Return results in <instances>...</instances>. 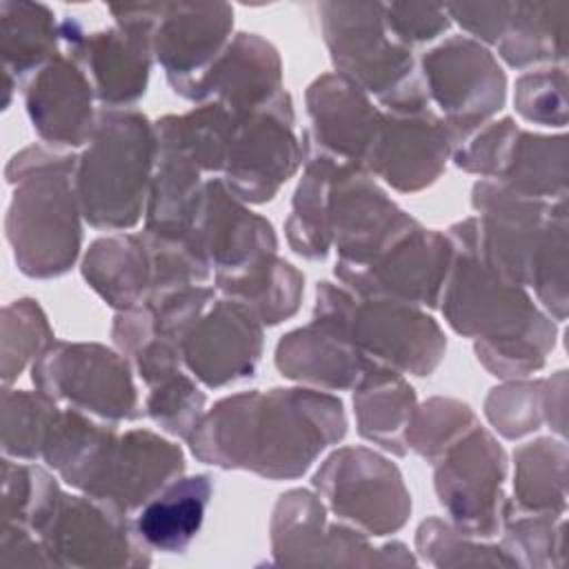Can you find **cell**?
Here are the masks:
<instances>
[{
  "instance_id": "obj_1",
  "label": "cell",
  "mask_w": 569,
  "mask_h": 569,
  "mask_svg": "<svg viewBox=\"0 0 569 569\" xmlns=\"http://www.w3.org/2000/svg\"><path fill=\"white\" fill-rule=\"evenodd\" d=\"M345 433L347 416L336 396L311 387H276L218 400L187 442L204 465L293 480Z\"/></svg>"
},
{
  "instance_id": "obj_2",
  "label": "cell",
  "mask_w": 569,
  "mask_h": 569,
  "mask_svg": "<svg viewBox=\"0 0 569 569\" xmlns=\"http://www.w3.org/2000/svg\"><path fill=\"white\" fill-rule=\"evenodd\" d=\"M447 236L453 256L438 302L447 325L476 340V358L491 376L525 378L542 369L556 347L553 318L533 302L527 287L507 280L478 256L460 222Z\"/></svg>"
},
{
  "instance_id": "obj_3",
  "label": "cell",
  "mask_w": 569,
  "mask_h": 569,
  "mask_svg": "<svg viewBox=\"0 0 569 569\" xmlns=\"http://www.w3.org/2000/svg\"><path fill=\"white\" fill-rule=\"evenodd\" d=\"M76 160L71 153L31 144L4 169L13 187L7 240L18 269L29 278H58L80 256L82 213L73 189Z\"/></svg>"
},
{
  "instance_id": "obj_4",
  "label": "cell",
  "mask_w": 569,
  "mask_h": 569,
  "mask_svg": "<svg viewBox=\"0 0 569 569\" xmlns=\"http://www.w3.org/2000/svg\"><path fill=\"white\" fill-rule=\"evenodd\" d=\"M156 153V129L144 113L100 107L73 171L82 218L104 231L136 227L147 209Z\"/></svg>"
},
{
  "instance_id": "obj_5",
  "label": "cell",
  "mask_w": 569,
  "mask_h": 569,
  "mask_svg": "<svg viewBox=\"0 0 569 569\" xmlns=\"http://www.w3.org/2000/svg\"><path fill=\"white\" fill-rule=\"evenodd\" d=\"M316 11L336 73L373 93L385 111L431 107L413 49L389 33L382 2H320Z\"/></svg>"
},
{
  "instance_id": "obj_6",
  "label": "cell",
  "mask_w": 569,
  "mask_h": 569,
  "mask_svg": "<svg viewBox=\"0 0 569 569\" xmlns=\"http://www.w3.org/2000/svg\"><path fill=\"white\" fill-rule=\"evenodd\" d=\"M311 320L398 373L431 376L447 351L440 325L420 307L389 298H362L329 280L316 287Z\"/></svg>"
},
{
  "instance_id": "obj_7",
  "label": "cell",
  "mask_w": 569,
  "mask_h": 569,
  "mask_svg": "<svg viewBox=\"0 0 569 569\" xmlns=\"http://www.w3.org/2000/svg\"><path fill=\"white\" fill-rule=\"evenodd\" d=\"M113 27L87 31L78 18L60 20V40L91 82L102 109H131L149 82L156 2L109 7Z\"/></svg>"
},
{
  "instance_id": "obj_8",
  "label": "cell",
  "mask_w": 569,
  "mask_h": 569,
  "mask_svg": "<svg viewBox=\"0 0 569 569\" xmlns=\"http://www.w3.org/2000/svg\"><path fill=\"white\" fill-rule=\"evenodd\" d=\"M418 71L453 149L505 107L507 76L496 56L469 36H449L425 51Z\"/></svg>"
},
{
  "instance_id": "obj_9",
  "label": "cell",
  "mask_w": 569,
  "mask_h": 569,
  "mask_svg": "<svg viewBox=\"0 0 569 569\" xmlns=\"http://www.w3.org/2000/svg\"><path fill=\"white\" fill-rule=\"evenodd\" d=\"M131 362L98 342H53L33 365L31 380L58 405L107 422L136 420L144 411Z\"/></svg>"
},
{
  "instance_id": "obj_10",
  "label": "cell",
  "mask_w": 569,
  "mask_h": 569,
  "mask_svg": "<svg viewBox=\"0 0 569 569\" xmlns=\"http://www.w3.org/2000/svg\"><path fill=\"white\" fill-rule=\"evenodd\" d=\"M313 489L340 522L367 536L396 533L411 513L400 469L367 447L336 449L316 471Z\"/></svg>"
},
{
  "instance_id": "obj_11",
  "label": "cell",
  "mask_w": 569,
  "mask_h": 569,
  "mask_svg": "<svg viewBox=\"0 0 569 569\" xmlns=\"http://www.w3.org/2000/svg\"><path fill=\"white\" fill-rule=\"evenodd\" d=\"M433 487L449 522L471 536H498L505 520L507 453L478 422L433 462Z\"/></svg>"
},
{
  "instance_id": "obj_12",
  "label": "cell",
  "mask_w": 569,
  "mask_h": 569,
  "mask_svg": "<svg viewBox=\"0 0 569 569\" xmlns=\"http://www.w3.org/2000/svg\"><path fill=\"white\" fill-rule=\"evenodd\" d=\"M300 164H305V142L296 133L291 96L282 91L267 107L233 118L220 180L244 204H262L276 198Z\"/></svg>"
},
{
  "instance_id": "obj_13",
  "label": "cell",
  "mask_w": 569,
  "mask_h": 569,
  "mask_svg": "<svg viewBox=\"0 0 569 569\" xmlns=\"http://www.w3.org/2000/svg\"><path fill=\"white\" fill-rule=\"evenodd\" d=\"M56 567H144L149 547L129 513L87 493H60L36 533Z\"/></svg>"
},
{
  "instance_id": "obj_14",
  "label": "cell",
  "mask_w": 569,
  "mask_h": 569,
  "mask_svg": "<svg viewBox=\"0 0 569 569\" xmlns=\"http://www.w3.org/2000/svg\"><path fill=\"white\" fill-rule=\"evenodd\" d=\"M233 7L227 2H156L153 58L169 87L191 102H204V82L231 42Z\"/></svg>"
},
{
  "instance_id": "obj_15",
  "label": "cell",
  "mask_w": 569,
  "mask_h": 569,
  "mask_svg": "<svg viewBox=\"0 0 569 569\" xmlns=\"http://www.w3.org/2000/svg\"><path fill=\"white\" fill-rule=\"evenodd\" d=\"M420 222L402 211L362 169L340 164L329 191V233L336 267H365Z\"/></svg>"
},
{
  "instance_id": "obj_16",
  "label": "cell",
  "mask_w": 569,
  "mask_h": 569,
  "mask_svg": "<svg viewBox=\"0 0 569 569\" xmlns=\"http://www.w3.org/2000/svg\"><path fill=\"white\" fill-rule=\"evenodd\" d=\"M453 247L447 233L418 224L365 267H336V278L362 298H389L416 307H438Z\"/></svg>"
},
{
  "instance_id": "obj_17",
  "label": "cell",
  "mask_w": 569,
  "mask_h": 569,
  "mask_svg": "<svg viewBox=\"0 0 569 569\" xmlns=\"http://www.w3.org/2000/svg\"><path fill=\"white\" fill-rule=\"evenodd\" d=\"M451 151L447 127L431 107L382 111L362 171L385 180L396 191L416 193L442 176Z\"/></svg>"
},
{
  "instance_id": "obj_18",
  "label": "cell",
  "mask_w": 569,
  "mask_h": 569,
  "mask_svg": "<svg viewBox=\"0 0 569 569\" xmlns=\"http://www.w3.org/2000/svg\"><path fill=\"white\" fill-rule=\"evenodd\" d=\"M262 327L244 305L213 300L180 342L184 369L211 389L251 378L262 356Z\"/></svg>"
},
{
  "instance_id": "obj_19",
  "label": "cell",
  "mask_w": 569,
  "mask_h": 569,
  "mask_svg": "<svg viewBox=\"0 0 569 569\" xmlns=\"http://www.w3.org/2000/svg\"><path fill=\"white\" fill-rule=\"evenodd\" d=\"M305 102L309 116V129L302 131L305 149L362 169L382 118L369 96L349 78L331 71L309 84Z\"/></svg>"
},
{
  "instance_id": "obj_20",
  "label": "cell",
  "mask_w": 569,
  "mask_h": 569,
  "mask_svg": "<svg viewBox=\"0 0 569 569\" xmlns=\"http://www.w3.org/2000/svg\"><path fill=\"white\" fill-rule=\"evenodd\" d=\"M182 473L184 456L178 445L149 429H129L111 442L84 493L133 513Z\"/></svg>"
},
{
  "instance_id": "obj_21",
  "label": "cell",
  "mask_w": 569,
  "mask_h": 569,
  "mask_svg": "<svg viewBox=\"0 0 569 569\" xmlns=\"http://www.w3.org/2000/svg\"><path fill=\"white\" fill-rule=\"evenodd\" d=\"M89 78L67 53L53 56L24 82L27 116L51 147H84L93 136L98 111Z\"/></svg>"
},
{
  "instance_id": "obj_22",
  "label": "cell",
  "mask_w": 569,
  "mask_h": 569,
  "mask_svg": "<svg viewBox=\"0 0 569 569\" xmlns=\"http://www.w3.org/2000/svg\"><path fill=\"white\" fill-rule=\"evenodd\" d=\"M207 256L213 276H227L278 253L271 222L238 200L220 178L204 182L200 211L191 231Z\"/></svg>"
},
{
  "instance_id": "obj_23",
  "label": "cell",
  "mask_w": 569,
  "mask_h": 569,
  "mask_svg": "<svg viewBox=\"0 0 569 569\" xmlns=\"http://www.w3.org/2000/svg\"><path fill=\"white\" fill-rule=\"evenodd\" d=\"M276 369L284 378L320 391H356L371 380L398 373L369 360L353 345L313 320L280 338Z\"/></svg>"
},
{
  "instance_id": "obj_24",
  "label": "cell",
  "mask_w": 569,
  "mask_h": 569,
  "mask_svg": "<svg viewBox=\"0 0 569 569\" xmlns=\"http://www.w3.org/2000/svg\"><path fill=\"white\" fill-rule=\"evenodd\" d=\"M282 60L278 49L258 33L231 38L204 82V102L222 104L231 118L267 107L282 93Z\"/></svg>"
},
{
  "instance_id": "obj_25",
  "label": "cell",
  "mask_w": 569,
  "mask_h": 569,
  "mask_svg": "<svg viewBox=\"0 0 569 569\" xmlns=\"http://www.w3.org/2000/svg\"><path fill=\"white\" fill-rule=\"evenodd\" d=\"M156 140L158 153L144 209V231L162 238H189L202 202V171L173 140L158 131Z\"/></svg>"
},
{
  "instance_id": "obj_26",
  "label": "cell",
  "mask_w": 569,
  "mask_h": 569,
  "mask_svg": "<svg viewBox=\"0 0 569 569\" xmlns=\"http://www.w3.org/2000/svg\"><path fill=\"white\" fill-rule=\"evenodd\" d=\"M213 482L207 473L180 476L138 509L133 520L140 540L164 553H182L198 536Z\"/></svg>"
},
{
  "instance_id": "obj_27",
  "label": "cell",
  "mask_w": 569,
  "mask_h": 569,
  "mask_svg": "<svg viewBox=\"0 0 569 569\" xmlns=\"http://www.w3.org/2000/svg\"><path fill=\"white\" fill-rule=\"evenodd\" d=\"M485 416L491 427L509 438H522L549 425L565 438L567 425V371H556L547 380H516L493 387L485 400Z\"/></svg>"
},
{
  "instance_id": "obj_28",
  "label": "cell",
  "mask_w": 569,
  "mask_h": 569,
  "mask_svg": "<svg viewBox=\"0 0 569 569\" xmlns=\"http://www.w3.org/2000/svg\"><path fill=\"white\" fill-rule=\"evenodd\" d=\"M82 278L113 309L144 302L151 282L149 251L138 233H109L93 240L82 256Z\"/></svg>"
},
{
  "instance_id": "obj_29",
  "label": "cell",
  "mask_w": 569,
  "mask_h": 569,
  "mask_svg": "<svg viewBox=\"0 0 569 569\" xmlns=\"http://www.w3.org/2000/svg\"><path fill=\"white\" fill-rule=\"evenodd\" d=\"M493 182L536 200L567 198V138L540 136L516 127Z\"/></svg>"
},
{
  "instance_id": "obj_30",
  "label": "cell",
  "mask_w": 569,
  "mask_h": 569,
  "mask_svg": "<svg viewBox=\"0 0 569 569\" xmlns=\"http://www.w3.org/2000/svg\"><path fill=\"white\" fill-rule=\"evenodd\" d=\"M213 287L224 298L244 305L262 325L273 327L298 311L305 276L271 253L233 273L213 276Z\"/></svg>"
},
{
  "instance_id": "obj_31",
  "label": "cell",
  "mask_w": 569,
  "mask_h": 569,
  "mask_svg": "<svg viewBox=\"0 0 569 569\" xmlns=\"http://www.w3.org/2000/svg\"><path fill=\"white\" fill-rule=\"evenodd\" d=\"M118 438L116 422L84 411L60 407L42 449V460L80 493L93 480L111 442Z\"/></svg>"
},
{
  "instance_id": "obj_32",
  "label": "cell",
  "mask_w": 569,
  "mask_h": 569,
  "mask_svg": "<svg viewBox=\"0 0 569 569\" xmlns=\"http://www.w3.org/2000/svg\"><path fill=\"white\" fill-rule=\"evenodd\" d=\"M569 33V2H511L509 24L496 44L513 69L531 64H565Z\"/></svg>"
},
{
  "instance_id": "obj_33",
  "label": "cell",
  "mask_w": 569,
  "mask_h": 569,
  "mask_svg": "<svg viewBox=\"0 0 569 569\" xmlns=\"http://www.w3.org/2000/svg\"><path fill=\"white\" fill-rule=\"evenodd\" d=\"M60 22L42 2H0V53L4 73L16 82L29 80L53 56H58Z\"/></svg>"
},
{
  "instance_id": "obj_34",
  "label": "cell",
  "mask_w": 569,
  "mask_h": 569,
  "mask_svg": "<svg viewBox=\"0 0 569 569\" xmlns=\"http://www.w3.org/2000/svg\"><path fill=\"white\" fill-rule=\"evenodd\" d=\"M567 445L562 438H536L513 451V498L509 507L560 518L567 509Z\"/></svg>"
},
{
  "instance_id": "obj_35",
  "label": "cell",
  "mask_w": 569,
  "mask_h": 569,
  "mask_svg": "<svg viewBox=\"0 0 569 569\" xmlns=\"http://www.w3.org/2000/svg\"><path fill=\"white\" fill-rule=\"evenodd\" d=\"M338 167L329 156L305 149V171L296 187L284 231L289 247L307 260H325L331 249L329 191Z\"/></svg>"
},
{
  "instance_id": "obj_36",
  "label": "cell",
  "mask_w": 569,
  "mask_h": 569,
  "mask_svg": "<svg viewBox=\"0 0 569 569\" xmlns=\"http://www.w3.org/2000/svg\"><path fill=\"white\" fill-rule=\"evenodd\" d=\"M271 553L278 565H325L327 507L318 493L291 489L271 513Z\"/></svg>"
},
{
  "instance_id": "obj_37",
  "label": "cell",
  "mask_w": 569,
  "mask_h": 569,
  "mask_svg": "<svg viewBox=\"0 0 569 569\" xmlns=\"http://www.w3.org/2000/svg\"><path fill=\"white\" fill-rule=\"evenodd\" d=\"M416 409V391L402 373H389L353 391L358 433L393 456H405V433Z\"/></svg>"
},
{
  "instance_id": "obj_38",
  "label": "cell",
  "mask_w": 569,
  "mask_h": 569,
  "mask_svg": "<svg viewBox=\"0 0 569 569\" xmlns=\"http://www.w3.org/2000/svg\"><path fill=\"white\" fill-rule=\"evenodd\" d=\"M153 127L158 133L173 140L200 171L222 173L233 131V118L222 104L213 100L200 102L187 113L162 116Z\"/></svg>"
},
{
  "instance_id": "obj_39",
  "label": "cell",
  "mask_w": 569,
  "mask_h": 569,
  "mask_svg": "<svg viewBox=\"0 0 569 569\" xmlns=\"http://www.w3.org/2000/svg\"><path fill=\"white\" fill-rule=\"evenodd\" d=\"M60 405L47 393L9 389L2 391V451L16 460L42 458L47 433Z\"/></svg>"
},
{
  "instance_id": "obj_40",
  "label": "cell",
  "mask_w": 569,
  "mask_h": 569,
  "mask_svg": "<svg viewBox=\"0 0 569 569\" xmlns=\"http://www.w3.org/2000/svg\"><path fill=\"white\" fill-rule=\"evenodd\" d=\"M509 500V498H507ZM500 549L513 567H560L565 562V518L505 507Z\"/></svg>"
},
{
  "instance_id": "obj_41",
  "label": "cell",
  "mask_w": 569,
  "mask_h": 569,
  "mask_svg": "<svg viewBox=\"0 0 569 569\" xmlns=\"http://www.w3.org/2000/svg\"><path fill=\"white\" fill-rule=\"evenodd\" d=\"M56 478L36 465L2 460V525H20L38 533L60 496Z\"/></svg>"
},
{
  "instance_id": "obj_42",
  "label": "cell",
  "mask_w": 569,
  "mask_h": 569,
  "mask_svg": "<svg viewBox=\"0 0 569 569\" xmlns=\"http://www.w3.org/2000/svg\"><path fill=\"white\" fill-rule=\"evenodd\" d=\"M140 236L149 251L151 264V282L144 300H153L178 289L207 284L211 280L213 269L193 236L162 238L147 231H142Z\"/></svg>"
},
{
  "instance_id": "obj_43",
  "label": "cell",
  "mask_w": 569,
  "mask_h": 569,
  "mask_svg": "<svg viewBox=\"0 0 569 569\" xmlns=\"http://www.w3.org/2000/svg\"><path fill=\"white\" fill-rule=\"evenodd\" d=\"M545 313L562 322L567 318V198L553 204L533 260L531 282Z\"/></svg>"
},
{
  "instance_id": "obj_44",
  "label": "cell",
  "mask_w": 569,
  "mask_h": 569,
  "mask_svg": "<svg viewBox=\"0 0 569 569\" xmlns=\"http://www.w3.org/2000/svg\"><path fill=\"white\" fill-rule=\"evenodd\" d=\"M53 329L40 305L20 298L2 309V380L11 385L29 362H36L51 345Z\"/></svg>"
},
{
  "instance_id": "obj_45",
  "label": "cell",
  "mask_w": 569,
  "mask_h": 569,
  "mask_svg": "<svg viewBox=\"0 0 569 569\" xmlns=\"http://www.w3.org/2000/svg\"><path fill=\"white\" fill-rule=\"evenodd\" d=\"M473 425H478V418L469 405L453 398H429L420 407L416 405L405 433V445L427 462H433Z\"/></svg>"
},
{
  "instance_id": "obj_46",
  "label": "cell",
  "mask_w": 569,
  "mask_h": 569,
  "mask_svg": "<svg viewBox=\"0 0 569 569\" xmlns=\"http://www.w3.org/2000/svg\"><path fill=\"white\" fill-rule=\"evenodd\" d=\"M416 551L433 567H513L500 545L476 542L440 518H427L418 527Z\"/></svg>"
},
{
  "instance_id": "obj_47",
  "label": "cell",
  "mask_w": 569,
  "mask_h": 569,
  "mask_svg": "<svg viewBox=\"0 0 569 569\" xmlns=\"http://www.w3.org/2000/svg\"><path fill=\"white\" fill-rule=\"evenodd\" d=\"M207 396L184 371L149 387L144 413L169 436L189 438L204 413Z\"/></svg>"
},
{
  "instance_id": "obj_48",
  "label": "cell",
  "mask_w": 569,
  "mask_h": 569,
  "mask_svg": "<svg viewBox=\"0 0 569 569\" xmlns=\"http://www.w3.org/2000/svg\"><path fill=\"white\" fill-rule=\"evenodd\" d=\"M516 111L533 124L558 127L567 124V69L549 64L522 73L513 91Z\"/></svg>"
},
{
  "instance_id": "obj_49",
  "label": "cell",
  "mask_w": 569,
  "mask_h": 569,
  "mask_svg": "<svg viewBox=\"0 0 569 569\" xmlns=\"http://www.w3.org/2000/svg\"><path fill=\"white\" fill-rule=\"evenodd\" d=\"M385 24L400 44L413 49L440 38L449 29L451 18L445 4L387 2Z\"/></svg>"
},
{
  "instance_id": "obj_50",
  "label": "cell",
  "mask_w": 569,
  "mask_h": 569,
  "mask_svg": "<svg viewBox=\"0 0 569 569\" xmlns=\"http://www.w3.org/2000/svg\"><path fill=\"white\" fill-rule=\"evenodd\" d=\"M449 18L480 44H498L507 31L511 2H458L445 4Z\"/></svg>"
},
{
  "instance_id": "obj_51",
  "label": "cell",
  "mask_w": 569,
  "mask_h": 569,
  "mask_svg": "<svg viewBox=\"0 0 569 569\" xmlns=\"http://www.w3.org/2000/svg\"><path fill=\"white\" fill-rule=\"evenodd\" d=\"M0 565L2 567H27V565H53L49 553L44 551L40 538L20 527V525H2L0 536Z\"/></svg>"
}]
</instances>
